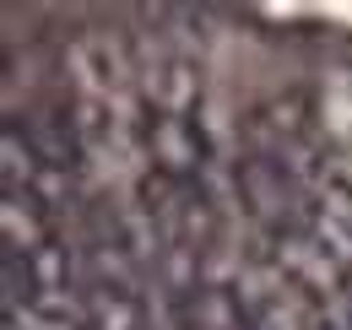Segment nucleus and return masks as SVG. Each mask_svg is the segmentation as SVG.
<instances>
[{"mask_svg":"<svg viewBox=\"0 0 352 330\" xmlns=\"http://www.w3.org/2000/svg\"><path fill=\"white\" fill-rule=\"evenodd\" d=\"M152 157H157V173H168V179H195V168L206 157V141H201L195 120L157 114L152 120Z\"/></svg>","mask_w":352,"mask_h":330,"instance_id":"obj_2","label":"nucleus"},{"mask_svg":"<svg viewBox=\"0 0 352 330\" xmlns=\"http://www.w3.org/2000/svg\"><path fill=\"white\" fill-rule=\"evenodd\" d=\"M152 98H157V114L190 120V114H195V98H201V76H195V65H168L163 82L152 87Z\"/></svg>","mask_w":352,"mask_h":330,"instance_id":"obj_4","label":"nucleus"},{"mask_svg":"<svg viewBox=\"0 0 352 330\" xmlns=\"http://www.w3.org/2000/svg\"><path fill=\"white\" fill-rule=\"evenodd\" d=\"M298 184H304L298 168H287L282 157H271V152H250V157L239 163V195H244L250 217H261L265 228H276V233L298 228L309 217Z\"/></svg>","mask_w":352,"mask_h":330,"instance_id":"obj_1","label":"nucleus"},{"mask_svg":"<svg viewBox=\"0 0 352 330\" xmlns=\"http://www.w3.org/2000/svg\"><path fill=\"white\" fill-rule=\"evenodd\" d=\"M16 124H22V120H16ZM22 135H28V146H33L38 168H54V173H76L82 141H76V124L65 120V114H33V120L22 124Z\"/></svg>","mask_w":352,"mask_h":330,"instance_id":"obj_3","label":"nucleus"}]
</instances>
